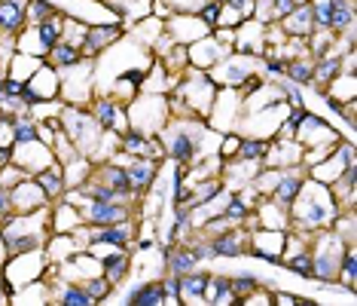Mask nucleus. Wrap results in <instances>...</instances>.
Instances as JSON below:
<instances>
[{
	"mask_svg": "<svg viewBox=\"0 0 357 306\" xmlns=\"http://www.w3.org/2000/svg\"><path fill=\"white\" fill-rule=\"evenodd\" d=\"M339 212H342V208H339V203L333 199L327 184L305 178L299 196L294 199V205H290V230H299V233L324 230L336 221Z\"/></svg>",
	"mask_w": 357,
	"mask_h": 306,
	"instance_id": "f257e3e1",
	"label": "nucleus"
},
{
	"mask_svg": "<svg viewBox=\"0 0 357 306\" xmlns=\"http://www.w3.org/2000/svg\"><path fill=\"white\" fill-rule=\"evenodd\" d=\"M50 205L37 208V212H25V214L13 212L10 217L0 221V236H3L6 254H25V252H34V248L46 245V239L52 236V230H50Z\"/></svg>",
	"mask_w": 357,
	"mask_h": 306,
	"instance_id": "f03ea898",
	"label": "nucleus"
},
{
	"mask_svg": "<svg viewBox=\"0 0 357 306\" xmlns=\"http://www.w3.org/2000/svg\"><path fill=\"white\" fill-rule=\"evenodd\" d=\"M126 117H128V129H137V132L153 138V135H159L168 119H172V104H168L165 92L141 89L126 104Z\"/></svg>",
	"mask_w": 357,
	"mask_h": 306,
	"instance_id": "7ed1b4c3",
	"label": "nucleus"
},
{
	"mask_svg": "<svg viewBox=\"0 0 357 306\" xmlns=\"http://www.w3.org/2000/svg\"><path fill=\"white\" fill-rule=\"evenodd\" d=\"M345 245L348 242H342V239L333 233V227L314 230L312 236H308V254H312V263H314V282H321V285H336Z\"/></svg>",
	"mask_w": 357,
	"mask_h": 306,
	"instance_id": "20e7f679",
	"label": "nucleus"
},
{
	"mask_svg": "<svg viewBox=\"0 0 357 306\" xmlns=\"http://www.w3.org/2000/svg\"><path fill=\"white\" fill-rule=\"evenodd\" d=\"M59 117H61V132L74 141V147L83 153V156H92L95 144H98L101 132H104V129L95 123L92 110H89V108H77V104H64Z\"/></svg>",
	"mask_w": 357,
	"mask_h": 306,
	"instance_id": "39448f33",
	"label": "nucleus"
},
{
	"mask_svg": "<svg viewBox=\"0 0 357 306\" xmlns=\"http://www.w3.org/2000/svg\"><path fill=\"white\" fill-rule=\"evenodd\" d=\"M61 77V92L59 99L64 104H77V108H89L95 99V59H83L70 68L59 71Z\"/></svg>",
	"mask_w": 357,
	"mask_h": 306,
	"instance_id": "423d86ee",
	"label": "nucleus"
},
{
	"mask_svg": "<svg viewBox=\"0 0 357 306\" xmlns=\"http://www.w3.org/2000/svg\"><path fill=\"white\" fill-rule=\"evenodd\" d=\"M46 270H50L46 252H43V248H34V252L6 257L3 270H0V279H3V285L10 288V294H13L15 288L28 285V282H34V279H43Z\"/></svg>",
	"mask_w": 357,
	"mask_h": 306,
	"instance_id": "0eeeda50",
	"label": "nucleus"
},
{
	"mask_svg": "<svg viewBox=\"0 0 357 306\" xmlns=\"http://www.w3.org/2000/svg\"><path fill=\"white\" fill-rule=\"evenodd\" d=\"M348 166H354V138H342L336 147L327 153V156L321 159V163L308 166V178H314V181H321V184H327L330 187V184L336 181Z\"/></svg>",
	"mask_w": 357,
	"mask_h": 306,
	"instance_id": "6e6552de",
	"label": "nucleus"
},
{
	"mask_svg": "<svg viewBox=\"0 0 357 306\" xmlns=\"http://www.w3.org/2000/svg\"><path fill=\"white\" fill-rule=\"evenodd\" d=\"M241 119V95L235 86H223L214 95V104L208 110V123L217 129V132H235V123Z\"/></svg>",
	"mask_w": 357,
	"mask_h": 306,
	"instance_id": "1a4fd4ad",
	"label": "nucleus"
},
{
	"mask_svg": "<svg viewBox=\"0 0 357 306\" xmlns=\"http://www.w3.org/2000/svg\"><path fill=\"white\" fill-rule=\"evenodd\" d=\"M287 242V230H266V227H250L248 233V254L257 261L275 263L281 267V252Z\"/></svg>",
	"mask_w": 357,
	"mask_h": 306,
	"instance_id": "9d476101",
	"label": "nucleus"
},
{
	"mask_svg": "<svg viewBox=\"0 0 357 306\" xmlns=\"http://www.w3.org/2000/svg\"><path fill=\"white\" fill-rule=\"evenodd\" d=\"M294 138L303 144V150H312V147H333V144H339L342 141V135L336 132V126H330L324 117L318 114H308L303 117V123L296 126V135Z\"/></svg>",
	"mask_w": 357,
	"mask_h": 306,
	"instance_id": "9b49d317",
	"label": "nucleus"
},
{
	"mask_svg": "<svg viewBox=\"0 0 357 306\" xmlns=\"http://www.w3.org/2000/svg\"><path fill=\"white\" fill-rule=\"evenodd\" d=\"M126 37V28L119 22H107V25H86L83 31V43H79V52L83 59H101L107 50L116 46V40Z\"/></svg>",
	"mask_w": 357,
	"mask_h": 306,
	"instance_id": "f8f14e48",
	"label": "nucleus"
},
{
	"mask_svg": "<svg viewBox=\"0 0 357 306\" xmlns=\"http://www.w3.org/2000/svg\"><path fill=\"white\" fill-rule=\"evenodd\" d=\"M52 163H55L52 147H50V144H43L40 138L28 141V144H13V166H19L28 178H34L37 172L50 168Z\"/></svg>",
	"mask_w": 357,
	"mask_h": 306,
	"instance_id": "ddd939ff",
	"label": "nucleus"
},
{
	"mask_svg": "<svg viewBox=\"0 0 357 306\" xmlns=\"http://www.w3.org/2000/svg\"><path fill=\"white\" fill-rule=\"evenodd\" d=\"M245 227H266V230H290V208L278 205L272 196H259L257 205L250 208Z\"/></svg>",
	"mask_w": 357,
	"mask_h": 306,
	"instance_id": "4468645a",
	"label": "nucleus"
},
{
	"mask_svg": "<svg viewBox=\"0 0 357 306\" xmlns=\"http://www.w3.org/2000/svg\"><path fill=\"white\" fill-rule=\"evenodd\" d=\"M89 110H92L95 123H98L104 132H126L128 129V117H126V104H119L113 95H95L89 101Z\"/></svg>",
	"mask_w": 357,
	"mask_h": 306,
	"instance_id": "2eb2a0df",
	"label": "nucleus"
},
{
	"mask_svg": "<svg viewBox=\"0 0 357 306\" xmlns=\"http://www.w3.org/2000/svg\"><path fill=\"white\" fill-rule=\"evenodd\" d=\"M79 214H83L89 227H107V224L132 221V205L123 203V199H116V203H92V199H86Z\"/></svg>",
	"mask_w": 357,
	"mask_h": 306,
	"instance_id": "dca6fc26",
	"label": "nucleus"
},
{
	"mask_svg": "<svg viewBox=\"0 0 357 306\" xmlns=\"http://www.w3.org/2000/svg\"><path fill=\"white\" fill-rule=\"evenodd\" d=\"M165 34L174 40V43H181V46H190V43H196V40L202 37H208L211 31L202 25V19L196 13H172L165 19Z\"/></svg>",
	"mask_w": 357,
	"mask_h": 306,
	"instance_id": "f3484780",
	"label": "nucleus"
},
{
	"mask_svg": "<svg viewBox=\"0 0 357 306\" xmlns=\"http://www.w3.org/2000/svg\"><path fill=\"white\" fill-rule=\"evenodd\" d=\"M229 52H232V46H226L214 34H208V37H202V40H196V43L186 46V61H190V68L211 71L217 61L226 59Z\"/></svg>",
	"mask_w": 357,
	"mask_h": 306,
	"instance_id": "a211bd4d",
	"label": "nucleus"
},
{
	"mask_svg": "<svg viewBox=\"0 0 357 306\" xmlns=\"http://www.w3.org/2000/svg\"><path fill=\"white\" fill-rule=\"evenodd\" d=\"M126 172H128L132 193L141 199L144 193L153 190V184H156V178H159V159H153V156H128L126 159Z\"/></svg>",
	"mask_w": 357,
	"mask_h": 306,
	"instance_id": "6ab92c4d",
	"label": "nucleus"
},
{
	"mask_svg": "<svg viewBox=\"0 0 357 306\" xmlns=\"http://www.w3.org/2000/svg\"><path fill=\"white\" fill-rule=\"evenodd\" d=\"M92 178L95 181H104L107 187L116 190L119 199H126V203H132V199H137L132 193V184H128V172L123 163H116V159H104V163H95L92 166Z\"/></svg>",
	"mask_w": 357,
	"mask_h": 306,
	"instance_id": "aec40b11",
	"label": "nucleus"
},
{
	"mask_svg": "<svg viewBox=\"0 0 357 306\" xmlns=\"http://www.w3.org/2000/svg\"><path fill=\"white\" fill-rule=\"evenodd\" d=\"M299 163H303V144L296 138H269V150L263 156V166L294 168Z\"/></svg>",
	"mask_w": 357,
	"mask_h": 306,
	"instance_id": "412c9836",
	"label": "nucleus"
},
{
	"mask_svg": "<svg viewBox=\"0 0 357 306\" xmlns=\"http://www.w3.org/2000/svg\"><path fill=\"white\" fill-rule=\"evenodd\" d=\"M10 199H13V212L25 214V212H37V208L50 205L43 187L34 181V178H22L15 187H10Z\"/></svg>",
	"mask_w": 357,
	"mask_h": 306,
	"instance_id": "4be33fe9",
	"label": "nucleus"
},
{
	"mask_svg": "<svg viewBox=\"0 0 357 306\" xmlns=\"http://www.w3.org/2000/svg\"><path fill=\"white\" fill-rule=\"evenodd\" d=\"M248 227L245 224H238V227L220 233V236H208L211 242V252L214 257H245L248 254Z\"/></svg>",
	"mask_w": 357,
	"mask_h": 306,
	"instance_id": "5701e85b",
	"label": "nucleus"
},
{
	"mask_svg": "<svg viewBox=\"0 0 357 306\" xmlns=\"http://www.w3.org/2000/svg\"><path fill=\"white\" fill-rule=\"evenodd\" d=\"M305 178H308V172H305L303 163L294 166V168H284L278 184H275V190H272V199H275L278 205L290 208V205H294V199L299 196V190H303V181H305Z\"/></svg>",
	"mask_w": 357,
	"mask_h": 306,
	"instance_id": "b1692460",
	"label": "nucleus"
},
{
	"mask_svg": "<svg viewBox=\"0 0 357 306\" xmlns=\"http://www.w3.org/2000/svg\"><path fill=\"white\" fill-rule=\"evenodd\" d=\"M50 303L55 306H95V300L89 297V291L83 285H74V282L64 279H50Z\"/></svg>",
	"mask_w": 357,
	"mask_h": 306,
	"instance_id": "393cba45",
	"label": "nucleus"
},
{
	"mask_svg": "<svg viewBox=\"0 0 357 306\" xmlns=\"http://www.w3.org/2000/svg\"><path fill=\"white\" fill-rule=\"evenodd\" d=\"M132 254H128V248H113V252H107L101 257V276L110 282L113 288L123 285V282L132 276Z\"/></svg>",
	"mask_w": 357,
	"mask_h": 306,
	"instance_id": "a878e982",
	"label": "nucleus"
},
{
	"mask_svg": "<svg viewBox=\"0 0 357 306\" xmlns=\"http://www.w3.org/2000/svg\"><path fill=\"white\" fill-rule=\"evenodd\" d=\"M119 300L128 303V306H165L168 294L162 291L159 279H144V282H137L135 288H128V294L119 297Z\"/></svg>",
	"mask_w": 357,
	"mask_h": 306,
	"instance_id": "bb28decb",
	"label": "nucleus"
},
{
	"mask_svg": "<svg viewBox=\"0 0 357 306\" xmlns=\"http://www.w3.org/2000/svg\"><path fill=\"white\" fill-rule=\"evenodd\" d=\"M83 214H79L77 205H70L68 199H55V203L50 205V230L52 233H74L83 227Z\"/></svg>",
	"mask_w": 357,
	"mask_h": 306,
	"instance_id": "cd10ccee",
	"label": "nucleus"
},
{
	"mask_svg": "<svg viewBox=\"0 0 357 306\" xmlns=\"http://www.w3.org/2000/svg\"><path fill=\"white\" fill-rule=\"evenodd\" d=\"M28 89H34L43 101H52V99H59V92H61V77H59V68H52V64H40V68L34 71V74L28 77Z\"/></svg>",
	"mask_w": 357,
	"mask_h": 306,
	"instance_id": "c85d7f7f",
	"label": "nucleus"
},
{
	"mask_svg": "<svg viewBox=\"0 0 357 306\" xmlns=\"http://www.w3.org/2000/svg\"><path fill=\"white\" fill-rule=\"evenodd\" d=\"M25 6L28 0H0V34L3 37H19V31L28 25Z\"/></svg>",
	"mask_w": 357,
	"mask_h": 306,
	"instance_id": "c756f323",
	"label": "nucleus"
},
{
	"mask_svg": "<svg viewBox=\"0 0 357 306\" xmlns=\"http://www.w3.org/2000/svg\"><path fill=\"white\" fill-rule=\"evenodd\" d=\"M43 252H46V261L55 267V263H61L64 257H70L77 252H86V248H83V242H79L74 233H52V236L46 239Z\"/></svg>",
	"mask_w": 357,
	"mask_h": 306,
	"instance_id": "7c9ffc66",
	"label": "nucleus"
},
{
	"mask_svg": "<svg viewBox=\"0 0 357 306\" xmlns=\"http://www.w3.org/2000/svg\"><path fill=\"white\" fill-rule=\"evenodd\" d=\"M281 25V31L287 37H308L314 31V19H312V3H299V6H294L284 19L278 22Z\"/></svg>",
	"mask_w": 357,
	"mask_h": 306,
	"instance_id": "2f4dec72",
	"label": "nucleus"
},
{
	"mask_svg": "<svg viewBox=\"0 0 357 306\" xmlns=\"http://www.w3.org/2000/svg\"><path fill=\"white\" fill-rule=\"evenodd\" d=\"M211 272H202L199 267L192 272L181 276V306H205V285H208Z\"/></svg>",
	"mask_w": 357,
	"mask_h": 306,
	"instance_id": "473e14b6",
	"label": "nucleus"
},
{
	"mask_svg": "<svg viewBox=\"0 0 357 306\" xmlns=\"http://www.w3.org/2000/svg\"><path fill=\"white\" fill-rule=\"evenodd\" d=\"M92 159L89 156H83V153H79V156H74L70 159V163H64L61 166V178H64V187L68 190H77V187H83V184L92 178Z\"/></svg>",
	"mask_w": 357,
	"mask_h": 306,
	"instance_id": "72a5a7b5",
	"label": "nucleus"
},
{
	"mask_svg": "<svg viewBox=\"0 0 357 306\" xmlns=\"http://www.w3.org/2000/svg\"><path fill=\"white\" fill-rule=\"evenodd\" d=\"M205 303L208 306H232L238 303L229 288V276H223V272H214V276H208V285H205Z\"/></svg>",
	"mask_w": 357,
	"mask_h": 306,
	"instance_id": "f704fd0d",
	"label": "nucleus"
},
{
	"mask_svg": "<svg viewBox=\"0 0 357 306\" xmlns=\"http://www.w3.org/2000/svg\"><path fill=\"white\" fill-rule=\"evenodd\" d=\"M34 181L43 187V193H46V199L50 203H55V199H61L64 196V178H61V163H52L50 168H43V172H37L34 175Z\"/></svg>",
	"mask_w": 357,
	"mask_h": 306,
	"instance_id": "c9c22d12",
	"label": "nucleus"
},
{
	"mask_svg": "<svg viewBox=\"0 0 357 306\" xmlns=\"http://www.w3.org/2000/svg\"><path fill=\"white\" fill-rule=\"evenodd\" d=\"M43 61L61 71V68H70V64L83 61V52H79V46H77V43H68V40H59V43H55L52 50L43 55Z\"/></svg>",
	"mask_w": 357,
	"mask_h": 306,
	"instance_id": "e433bc0d",
	"label": "nucleus"
},
{
	"mask_svg": "<svg viewBox=\"0 0 357 306\" xmlns=\"http://www.w3.org/2000/svg\"><path fill=\"white\" fill-rule=\"evenodd\" d=\"M284 77L294 80L296 86H312L314 83V59H308V55L287 59L284 61Z\"/></svg>",
	"mask_w": 357,
	"mask_h": 306,
	"instance_id": "4c0bfd02",
	"label": "nucleus"
},
{
	"mask_svg": "<svg viewBox=\"0 0 357 306\" xmlns=\"http://www.w3.org/2000/svg\"><path fill=\"white\" fill-rule=\"evenodd\" d=\"M61 25H64V15L61 13H55V15H50V19L40 22V25H34L37 40H40V46H43L46 52H50L52 46L61 40Z\"/></svg>",
	"mask_w": 357,
	"mask_h": 306,
	"instance_id": "58836bf2",
	"label": "nucleus"
},
{
	"mask_svg": "<svg viewBox=\"0 0 357 306\" xmlns=\"http://www.w3.org/2000/svg\"><path fill=\"white\" fill-rule=\"evenodd\" d=\"M266 150H269V138H257V135H241L235 159H250V163H263Z\"/></svg>",
	"mask_w": 357,
	"mask_h": 306,
	"instance_id": "ea45409f",
	"label": "nucleus"
},
{
	"mask_svg": "<svg viewBox=\"0 0 357 306\" xmlns=\"http://www.w3.org/2000/svg\"><path fill=\"white\" fill-rule=\"evenodd\" d=\"M196 267H199V261L192 257V252L186 245H181V248L174 245L165 261V272H174V276H186V272H192Z\"/></svg>",
	"mask_w": 357,
	"mask_h": 306,
	"instance_id": "a19ab883",
	"label": "nucleus"
},
{
	"mask_svg": "<svg viewBox=\"0 0 357 306\" xmlns=\"http://www.w3.org/2000/svg\"><path fill=\"white\" fill-rule=\"evenodd\" d=\"M281 267L287 270V272H294V276H299V279H305V282H314V263H312V254H308V248H305V252H296V254L281 257Z\"/></svg>",
	"mask_w": 357,
	"mask_h": 306,
	"instance_id": "79ce46f5",
	"label": "nucleus"
},
{
	"mask_svg": "<svg viewBox=\"0 0 357 306\" xmlns=\"http://www.w3.org/2000/svg\"><path fill=\"white\" fill-rule=\"evenodd\" d=\"M336 285H342L345 291H354V288H357V252H354V242L345 245L342 263H339V279H336Z\"/></svg>",
	"mask_w": 357,
	"mask_h": 306,
	"instance_id": "37998d69",
	"label": "nucleus"
},
{
	"mask_svg": "<svg viewBox=\"0 0 357 306\" xmlns=\"http://www.w3.org/2000/svg\"><path fill=\"white\" fill-rule=\"evenodd\" d=\"M339 71H342V61H339V55L330 50L327 55H321V59H314V83H318L321 89H324V86H327L330 80L339 74Z\"/></svg>",
	"mask_w": 357,
	"mask_h": 306,
	"instance_id": "c03bdc74",
	"label": "nucleus"
},
{
	"mask_svg": "<svg viewBox=\"0 0 357 306\" xmlns=\"http://www.w3.org/2000/svg\"><path fill=\"white\" fill-rule=\"evenodd\" d=\"M59 13V6L50 3V0H28V6H25V19H28V25H40L43 19H50V15Z\"/></svg>",
	"mask_w": 357,
	"mask_h": 306,
	"instance_id": "a18cd8bd",
	"label": "nucleus"
},
{
	"mask_svg": "<svg viewBox=\"0 0 357 306\" xmlns=\"http://www.w3.org/2000/svg\"><path fill=\"white\" fill-rule=\"evenodd\" d=\"M229 288L235 294V300H245V297L254 291V288H259V276H254V272H238V276H229Z\"/></svg>",
	"mask_w": 357,
	"mask_h": 306,
	"instance_id": "49530a36",
	"label": "nucleus"
},
{
	"mask_svg": "<svg viewBox=\"0 0 357 306\" xmlns=\"http://www.w3.org/2000/svg\"><path fill=\"white\" fill-rule=\"evenodd\" d=\"M248 214H250V205L238 196V193L232 190V193H229V199H226V205H223V217H229L232 224H245V221H248Z\"/></svg>",
	"mask_w": 357,
	"mask_h": 306,
	"instance_id": "de8ad7c7",
	"label": "nucleus"
},
{
	"mask_svg": "<svg viewBox=\"0 0 357 306\" xmlns=\"http://www.w3.org/2000/svg\"><path fill=\"white\" fill-rule=\"evenodd\" d=\"M83 288L89 291V297H92L95 303H107V297L113 294V285L101 276V272H98V276H89V279L83 282Z\"/></svg>",
	"mask_w": 357,
	"mask_h": 306,
	"instance_id": "09e8293b",
	"label": "nucleus"
},
{
	"mask_svg": "<svg viewBox=\"0 0 357 306\" xmlns=\"http://www.w3.org/2000/svg\"><path fill=\"white\" fill-rule=\"evenodd\" d=\"M199 19H202V25H205L208 31H214L217 28V22H220V3L217 0H208V3H202L199 6Z\"/></svg>",
	"mask_w": 357,
	"mask_h": 306,
	"instance_id": "8fccbe9b",
	"label": "nucleus"
},
{
	"mask_svg": "<svg viewBox=\"0 0 357 306\" xmlns=\"http://www.w3.org/2000/svg\"><path fill=\"white\" fill-rule=\"evenodd\" d=\"M159 282H162V291L168 294V303L181 306V297H177V294H181V276H174V272H162Z\"/></svg>",
	"mask_w": 357,
	"mask_h": 306,
	"instance_id": "3c124183",
	"label": "nucleus"
},
{
	"mask_svg": "<svg viewBox=\"0 0 357 306\" xmlns=\"http://www.w3.org/2000/svg\"><path fill=\"white\" fill-rule=\"evenodd\" d=\"M232 227H238V224H232L229 217H223V214H217V217H211V221L202 224V230H205V236H220V233L232 230Z\"/></svg>",
	"mask_w": 357,
	"mask_h": 306,
	"instance_id": "603ef678",
	"label": "nucleus"
},
{
	"mask_svg": "<svg viewBox=\"0 0 357 306\" xmlns=\"http://www.w3.org/2000/svg\"><path fill=\"white\" fill-rule=\"evenodd\" d=\"M263 77L269 80H281L284 77V59H278V55H263Z\"/></svg>",
	"mask_w": 357,
	"mask_h": 306,
	"instance_id": "864d4df0",
	"label": "nucleus"
},
{
	"mask_svg": "<svg viewBox=\"0 0 357 306\" xmlns=\"http://www.w3.org/2000/svg\"><path fill=\"white\" fill-rule=\"evenodd\" d=\"M162 3L172 13H199V6L208 3V0H162Z\"/></svg>",
	"mask_w": 357,
	"mask_h": 306,
	"instance_id": "5fc2aeb1",
	"label": "nucleus"
},
{
	"mask_svg": "<svg viewBox=\"0 0 357 306\" xmlns=\"http://www.w3.org/2000/svg\"><path fill=\"white\" fill-rule=\"evenodd\" d=\"M226 6H232V10L238 13L241 19H254V6H257V0H226Z\"/></svg>",
	"mask_w": 357,
	"mask_h": 306,
	"instance_id": "6e6d98bb",
	"label": "nucleus"
},
{
	"mask_svg": "<svg viewBox=\"0 0 357 306\" xmlns=\"http://www.w3.org/2000/svg\"><path fill=\"white\" fill-rule=\"evenodd\" d=\"M272 300L275 303H281V306H308V300L305 297H294V294H281L278 288L272 291Z\"/></svg>",
	"mask_w": 357,
	"mask_h": 306,
	"instance_id": "4d7b16f0",
	"label": "nucleus"
},
{
	"mask_svg": "<svg viewBox=\"0 0 357 306\" xmlns=\"http://www.w3.org/2000/svg\"><path fill=\"white\" fill-rule=\"evenodd\" d=\"M22 89H25V80H15V77H10V74L3 77V92H6V95H13V99H19Z\"/></svg>",
	"mask_w": 357,
	"mask_h": 306,
	"instance_id": "13d9d810",
	"label": "nucleus"
},
{
	"mask_svg": "<svg viewBox=\"0 0 357 306\" xmlns=\"http://www.w3.org/2000/svg\"><path fill=\"white\" fill-rule=\"evenodd\" d=\"M13 214V199H10V187H3L0 184V221L3 217H10Z\"/></svg>",
	"mask_w": 357,
	"mask_h": 306,
	"instance_id": "bf43d9fd",
	"label": "nucleus"
},
{
	"mask_svg": "<svg viewBox=\"0 0 357 306\" xmlns=\"http://www.w3.org/2000/svg\"><path fill=\"white\" fill-rule=\"evenodd\" d=\"M6 257H10V254H6V245H3V236H0V270H3V263H6Z\"/></svg>",
	"mask_w": 357,
	"mask_h": 306,
	"instance_id": "052dcab7",
	"label": "nucleus"
},
{
	"mask_svg": "<svg viewBox=\"0 0 357 306\" xmlns=\"http://www.w3.org/2000/svg\"><path fill=\"white\" fill-rule=\"evenodd\" d=\"M3 77H6V71H0V99L6 95V92H3Z\"/></svg>",
	"mask_w": 357,
	"mask_h": 306,
	"instance_id": "680f3d73",
	"label": "nucleus"
},
{
	"mask_svg": "<svg viewBox=\"0 0 357 306\" xmlns=\"http://www.w3.org/2000/svg\"><path fill=\"white\" fill-rule=\"evenodd\" d=\"M0 71H6V61H3V55H0Z\"/></svg>",
	"mask_w": 357,
	"mask_h": 306,
	"instance_id": "e2e57ef3",
	"label": "nucleus"
},
{
	"mask_svg": "<svg viewBox=\"0 0 357 306\" xmlns=\"http://www.w3.org/2000/svg\"><path fill=\"white\" fill-rule=\"evenodd\" d=\"M299 3H312V0H294V6H299Z\"/></svg>",
	"mask_w": 357,
	"mask_h": 306,
	"instance_id": "0e129e2a",
	"label": "nucleus"
},
{
	"mask_svg": "<svg viewBox=\"0 0 357 306\" xmlns=\"http://www.w3.org/2000/svg\"><path fill=\"white\" fill-rule=\"evenodd\" d=\"M217 3H226V0H217Z\"/></svg>",
	"mask_w": 357,
	"mask_h": 306,
	"instance_id": "69168bd1",
	"label": "nucleus"
}]
</instances>
